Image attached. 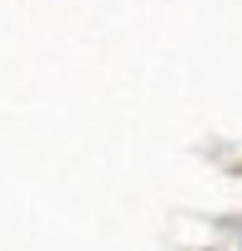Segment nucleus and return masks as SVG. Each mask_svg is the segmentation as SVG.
<instances>
[]
</instances>
